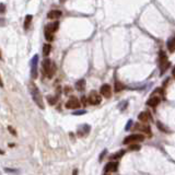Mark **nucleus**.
<instances>
[{"instance_id":"obj_7","label":"nucleus","mask_w":175,"mask_h":175,"mask_svg":"<svg viewBox=\"0 0 175 175\" xmlns=\"http://www.w3.org/2000/svg\"><path fill=\"white\" fill-rule=\"evenodd\" d=\"M66 107H67V108H71V110L79 108V107H80V101L78 100L75 96H71V98L67 101Z\"/></svg>"},{"instance_id":"obj_27","label":"nucleus","mask_w":175,"mask_h":175,"mask_svg":"<svg viewBox=\"0 0 175 175\" xmlns=\"http://www.w3.org/2000/svg\"><path fill=\"white\" fill-rule=\"evenodd\" d=\"M85 111H79V112H75L73 113V115H81V114H84Z\"/></svg>"},{"instance_id":"obj_31","label":"nucleus","mask_w":175,"mask_h":175,"mask_svg":"<svg viewBox=\"0 0 175 175\" xmlns=\"http://www.w3.org/2000/svg\"><path fill=\"white\" fill-rule=\"evenodd\" d=\"M172 75H174V77H175V68L173 69V71H172Z\"/></svg>"},{"instance_id":"obj_26","label":"nucleus","mask_w":175,"mask_h":175,"mask_svg":"<svg viewBox=\"0 0 175 175\" xmlns=\"http://www.w3.org/2000/svg\"><path fill=\"white\" fill-rule=\"evenodd\" d=\"M132 125V120H128V123H127V126H126V130H128L129 128H130V126Z\"/></svg>"},{"instance_id":"obj_13","label":"nucleus","mask_w":175,"mask_h":175,"mask_svg":"<svg viewBox=\"0 0 175 175\" xmlns=\"http://www.w3.org/2000/svg\"><path fill=\"white\" fill-rule=\"evenodd\" d=\"M138 118L140 122H142V123H147V122H150L152 120V117H151V114L149 112H142L139 114V116H138Z\"/></svg>"},{"instance_id":"obj_29","label":"nucleus","mask_w":175,"mask_h":175,"mask_svg":"<svg viewBox=\"0 0 175 175\" xmlns=\"http://www.w3.org/2000/svg\"><path fill=\"white\" fill-rule=\"evenodd\" d=\"M5 9H6L5 5H3V3H1V13H5V11H6Z\"/></svg>"},{"instance_id":"obj_32","label":"nucleus","mask_w":175,"mask_h":175,"mask_svg":"<svg viewBox=\"0 0 175 175\" xmlns=\"http://www.w3.org/2000/svg\"><path fill=\"white\" fill-rule=\"evenodd\" d=\"M65 1H66V0H60V2H65Z\"/></svg>"},{"instance_id":"obj_16","label":"nucleus","mask_w":175,"mask_h":175,"mask_svg":"<svg viewBox=\"0 0 175 175\" xmlns=\"http://www.w3.org/2000/svg\"><path fill=\"white\" fill-rule=\"evenodd\" d=\"M168 48H169L171 53H174L175 51V35L168 41Z\"/></svg>"},{"instance_id":"obj_30","label":"nucleus","mask_w":175,"mask_h":175,"mask_svg":"<svg viewBox=\"0 0 175 175\" xmlns=\"http://www.w3.org/2000/svg\"><path fill=\"white\" fill-rule=\"evenodd\" d=\"M82 101H83V104L87 105V101H85V96H82Z\"/></svg>"},{"instance_id":"obj_19","label":"nucleus","mask_w":175,"mask_h":175,"mask_svg":"<svg viewBox=\"0 0 175 175\" xmlns=\"http://www.w3.org/2000/svg\"><path fill=\"white\" fill-rule=\"evenodd\" d=\"M32 19H33V17H32L31 14H29V15H26V17H25V20H24V29H25V30H27V29L30 27L31 22H32Z\"/></svg>"},{"instance_id":"obj_9","label":"nucleus","mask_w":175,"mask_h":175,"mask_svg":"<svg viewBox=\"0 0 175 175\" xmlns=\"http://www.w3.org/2000/svg\"><path fill=\"white\" fill-rule=\"evenodd\" d=\"M160 102H161V99H160V96L159 95H152L149 100L147 101V105H149L151 107H156L158 106L159 104H160Z\"/></svg>"},{"instance_id":"obj_17","label":"nucleus","mask_w":175,"mask_h":175,"mask_svg":"<svg viewBox=\"0 0 175 175\" xmlns=\"http://www.w3.org/2000/svg\"><path fill=\"white\" fill-rule=\"evenodd\" d=\"M75 89L78 90V91H83L84 89H85V80L84 79H81V80H79V81L75 83Z\"/></svg>"},{"instance_id":"obj_14","label":"nucleus","mask_w":175,"mask_h":175,"mask_svg":"<svg viewBox=\"0 0 175 175\" xmlns=\"http://www.w3.org/2000/svg\"><path fill=\"white\" fill-rule=\"evenodd\" d=\"M135 129L136 130H140L142 132H146V134H150L151 132V128L149 125H144V124H137L135 126Z\"/></svg>"},{"instance_id":"obj_25","label":"nucleus","mask_w":175,"mask_h":175,"mask_svg":"<svg viewBox=\"0 0 175 175\" xmlns=\"http://www.w3.org/2000/svg\"><path fill=\"white\" fill-rule=\"evenodd\" d=\"M8 129H9V130L11 131V134H12L13 136H17V131L14 130V129H13L12 127H11V126H9V127H8Z\"/></svg>"},{"instance_id":"obj_21","label":"nucleus","mask_w":175,"mask_h":175,"mask_svg":"<svg viewBox=\"0 0 175 175\" xmlns=\"http://www.w3.org/2000/svg\"><path fill=\"white\" fill-rule=\"evenodd\" d=\"M123 89H124L123 83H120L119 81H116V83H115V92H119V91H122Z\"/></svg>"},{"instance_id":"obj_15","label":"nucleus","mask_w":175,"mask_h":175,"mask_svg":"<svg viewBox=\"0 0 175 175\" xmlns=\"http://www.w3.org/2000/svg\"><path fill=\"white\" fill-rule=\"evenodd\" d=\"M90 126L89 125H83L81 126L79 129H78V135L79 136H85V135H88L89 134V131H90Z\"/></svg>"},{"instance_id":"obj_2","label":"nucleus","mask_w":175,"mask_h":175,"mask_svg":"<svg viewBox=\"0 0 175 175\" xmlns=\"http://www.w3.org/2000/svg\"><path fill=\"white\" fill-rule=\"evenodd\" d=\"M58 27H59V22L58 21H55V22H53L50 24L46 25V27H45V37L48 42L54 39V33L58 30Z\"/></svg>"},{"instance_id":"obj_20","label":"nucleus","mask_w":175,"mask_h":175,"mask_svg":"<svg viewBox=\"0 0 175 175\" xmlns=\"http://www.w3.org/2000/svg\"><path fill=\"white\" fill-rule=\"evenodd\" d=\"M125 150H120L119 152H117V153H115V154H112V156H110V159L111 160H116V159H120L122 156L125 154Z\"/></svg>"},{"instance_id":"obj_23","label":"nucleus","mask_w":175,"mask_h":175,"mask_svg":"<svg viewBox=\"0 0 175 175\" xmlns=\"http://www.w3.org/2000/svg\"><path fill=\"white\" fill-rule=\"evenodd\" d=\"M141 149V147L139 146V144H131L130 146H129V150L131 151H138Z\"/></svg>"},{"instance_id":"obj_1","label":"nucleus","mask_w":175,"mask_h":175,"mask_svg":"<svg viewBox=\"0 0 175 175\" xmlns=\"http://www.w3.org/2000/svg\"><path fill=\"white\" fill-rule=\"evenodd\" d=\"M30 92L33 98V101L35 102V104H37V106L39 108H44V102H43V96L39 92L38 88L34 84V83H30Z\"/></svg>"},{"instance_id":"obj_3","label":"nucleus","mask_w":175,"mask_h":175,"mask_svg":"<svg viewBox=\"0 0 175 175\" xmlns=\"http://www.w3.org/2000/svg\"><path fill=\"white\" fill-rule=\"evenodd\" d=\"M160 70H161V75H163L165 71H166V69L170 68V66H171V63H170L169 60H168V58L166 56L164 55V53L161 51L160 53Z\"/></svg>"},{"instance_id":"obj_22","label":"nucleus","mask_w":175,"mask_h":175,"mask_svg":"<svg viewBox=\"0 0 175 175\" xmlns=\"http://www.w3.org/2000/svg\"><path fill=\"white\" fill-rule=\"evenodd\" d=\"M47 101H48V103H49L50 105H55L57 103V98L49 95V96H47Z\"/></svg>"},{"instance_id":"obj_12","label":"nucleus","mask_w":175,"mask_h":175,"mask_svg":"<svg viewBox=\"0 0 175 175\" xmlns=\"http://www.w3.org/2000/svg\"><path fill=\"white\" fill-rule=\"evenodd\" d=\"M61 11L59 10H51L49 12L47 13V19L49 20H56V19H59L61 17Z\"/></svg>"},{"instance_id":"obj_10","label":"nucleus","mask_w":175,"mask_h":175,"mask_svg":"<svg viewBox=\"0 0 175 175\" xmlns=\"http://www.w3.org/2000/svg\"><path fill=\"white\" fill-rule=\"evenodd\" d=\"M51 66H53V63H51V60L50 59H45L43 61V75L45 77H47L48 73H49L50 69H51Z\"/></svg>"},{"instance_id":"obj_4","label":"nucleus","mask_w":175,"mask_h":175,"mask_svg":"<svg viewBox=\"0 0 175 175\" xmlns=\"http://www.w3.org/2000/svg\"><path fill=\"white\" fill-rule=\"evenodd\" d=\"M144 135H139V134H135V135H129L124 139V144H129L132 142H138V141H144Z\"/></svg>"},{"instance_id":"obj_6","label":"nucleus","mask_w":175,"mask_h":175,"mask_svg":"<svg viewBox=\"0 0 175 175\" xmlns=\"http://www.w3.org/2000/svg\"><path fill=\"white\" fill-rule=\"evenodd\" d=\"M89 103L90 104H92V105H98V104H100L101 101H102V98H101V95L98 92H95V91H92L90 95H89Z\"/></svg>"},{"instance_id":"obj_8","label":"nucleus","mask_w":175,"mask_h":175,"mask_svg":"<svg viewBox=\"0 0 175 175\" xmlns=\"http://www.w3.org/2000/svg\"><path fill=\"white\" fill-rule=\"evenodd\" d=\"M101 94L104 96V98H111V95H112V88L110 84H103L102 87H101Z\"/></svg>"},{"instance_id":"obj_28","label":"nucleus","mask_w":175,"mask_h":175,"mask_svg":"<svg viewBox=\"0 0 175 175\" xmlns=\"http://www.w3.org/2000/svg\"><path fill=\"white\" fill-rule=\"evenodd\" d=\"M104 154H106V150H104L103 152H102V154L100 156V161H102V160H103V156H104Z\"/></svg>"},{"instance_id":"obj_11","label":"nucleus","mask_w":175,"mask_h":175,"mask_svg":"<svg viewBox=\"0 0 175 175\" xmlns=\"http://www.w3.org/2000/svg\"><path fill=\"white\" fill-rule=\"evenodd\" d=\"M118 168V162H114L111 161L105 165V169H104V173H110V172H115Z\"/></svg>"},{"instance_id":"obj_18","label":"nucleus","mask_w":175,"mask_h":175,"mask_svg":"<svg viewBox=\"0 0 175 175\" xmlns=\"http://www.w3.org/2000/svg\"><path fill=\"white\" fill-rule=\"evenodd\" d=\"M51 50V45L50 44H44L43 46V55L44 56H48Z\"/></svg>"},{"instance_id":"obj_5","label":"nucleus","mask_w":175,"mask_h":175,"mask_svg":"<svg viewBox=\"0 0 175 175\" xmlns=\"http://www.w3.org/2000/svg\"><path fill=\"white\" fill-rule=\"evenodd\" d=\"M37 63H38V56L35 55L33 56L31 60V77L32 79H36L37 77Z\"/></svg>"},{"instance_id":"obj_24","label":"nucleus","mask_w":175,"mask_h":175,"mask_svg":"<svg viewBox=\"0 0 175 175\" xmlns=\"http://www.w3.org/2000/svg\"><path fill=\"white\" fill-rule=\"evenodd\" d=\"M158 127H159V128H160L161 130L164 131V132H166V131H168V129H166L165 127H163V125H162V124H161V123H158Z\"/></svg>"}]
</instances>
